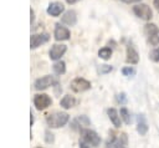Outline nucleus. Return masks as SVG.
Masks as SVG:
<instances>
[{
  "mask_svg": "<svg viewBox=\"0 0 159 148\" xmlns=\"http://www.w3.org/2000/svg\"><path fill=\"white\" fill-rule=\"evenodd\" d=\"M70 121V116L66 112H53L46 116V123L50 128H60L67 124Z\"/></svg>",
  "mask_w": 159,
  "mask_h": 148,
  "instance_id": "obj_1",
  "label": "nucleus"
},
{
  "mask_svg": "<svg viewBox=\"0 0 159 148\" xmlns=\"http://www.w3.org/2000/svg\"><path fill=\"white\" fill-rule=\"evenodd\" d=\"M81 136H82V139L83 142H86L87 144L92 146V147H98L101 144V137L98 136L97 132H94L93 129H89V128H82L81 131Z\"/></svg>",
  "mask_w": 159,
  "mask_h": 148,
  "instance_id": "obj_2",
  "label": "nucleus"
},
{
  "mask_svg": "<svg viewBox=\"0 0 159 148\" xmlns=\"http://www.w3.org/2000/svg\"><path fill=\"white\" fill-rule=\"evenodd\" d=\"M144 34L147 36L148 42L152 46H158L159 45V29L155 24H145Z\"/></svg>",
  "mask_w": 159,
  "mask_h": 148,
  "instance_id": "obj_3",
  "label": "nucleus"
},
{
  "mask_svg": "<svg viewBox=\"0 0 159 148\" xmlns=\"http://www.w3.org/2000/svg\"><path fill=\"white\" fill-rule=\"evenodd\" d=\"M52 104V99L46 93H37L34 96V106L37 111H43Z\"/></svg>",
  "mask_w": 159,
  "mask_h": 148,
  "instance_id": "obj_4",
  "label": "nucleus"
},
{
  "mask_svg": "<svg viewBox=\"0 0 159 148\" xmlns=\"http://www.w3.org/2000/svg\"><path fill=\"white\" fill-rule=\"evenodd\" d=\"M133 12L135 14L137 17H139L144 21H149L153 17L152 9L147 4H138V5L133 6Z\"/></svg>",
  "mask_w": 159,
  "mask_h": 148,
  "instance_id": "obj_5",
  "label": "nucleus"
},
{
  "mask_svg": "<svg viewBox=\"0 0 159 148\" xmlns=\"http://www.w3.org/2000/svg\"><path fill=\"white\" fill-rule=\"evenodd\" d=\"M127 142H128V139H127V134L125 133L119 134V136L112 134L109 137V139L107 141L104 148H123V146H125Z\"/></svg>",
  "mask_w": 159,
  "mask_h": 148,
  "instance_id": "obj_6",
  "label": "nucleus"
},
{
  "mask_svg": "<svg viewBox=\"0 0 159 148\" xmlns=\"http://www.w3.org/2000/svg\"><path fill=\"white\" fill-rule=\"evenodd\" d=\"M70 88L73 91V92H84V91H88L91 88V82L87 81L86 78H82V77H77L75 80H72L71 85H70Z\"/></svg>",
  "mask_w": 159,
  "mask_h": 148,
  "instance_id": "obj_7",
  "label": "nucleus"
},
{
  "mask_svg": "<svg viewBox=\"0 0 159 148\" xmlns=\"http://www.w3.org/2000/svg\"><path fill=\"white\" fill-rule=\"evenodd\" d=\"M56 80H53V77L51 75H46V76H42L40 78H37L35 82H34V88L36 91H43V90H47L50 86H53Z\"/></svg>",
  "mask_w": 159,
  "mask_h": 148,
  "instance_id": "obj_8",
  "label": "nucleus"
},
{
  "mask_svg": "<svg viewBox=\"0 0 159 148\" xmlns=\"http://www.w3.org/2000/svg\"><path fill=\"white\" fill-rule=\"evenodd\" d=\"M70 36H71V32L66 26H63L61 24H56L55 25L53 37H55L56 41H66V40L70 39Z\"/></svg>",
  "mask_w": 159,
  "mask_h": 148,
  "instance_id": "obj_9",
  "label": "nucleus"
},
{
  "mask_svg": "<svg viewBox=\"0 0 159 148\" xmlns=\"http://www.w3.org/2000/svg\"><path fill=\"white\" fill-rule=\"evenodd\" d=\"M48 40H50V35L46 34V32H43V34H34L30 37V49L35 50L39 46H41L42 44L47 42Z\"/></svg>",
  "mask_w": 159,
  "mask_h": 148,
  "instance_id": "obj_10",
  "label": "nucleus"
},
{
  "mask_svg": "<svg viewBox=\"0 0 159 148\" xmlns=\"http://www.w3.org/2000/svg\"><path fill=\"white\" fill-rule=\"evenodd\" d=\"M66 50H67L66 45H58V44L52 45V47H51V49H50V51H48L50 58H51V60H53V61H58V60L65 55Z\"/></svg>",
  "mask_w": 159,
  "mask_h": 148,
  "instance_id": "obj_11",
  "label": "nucleus"
},
{
  "mask_svg": "<svg viewBox=\"0 0 159 148\" xmlns=\"http://www.w3.org/2000/svg\"><path fill=\"white\" fill-rule=\"evenodd\" d=\"M125 61L130 65H135L139 62V53L137 51V49L134 47L133 44H128L127 45V57Z\"/></svg>",
  "mask_w": 159,
  "mask_h": 148,
  "instance_id": "obj_12",
  "label": "nucleus"
},
{
  "mask_svg": "<svg viewBox=\"0 0 159 148\" xmlns=\"http://www.w3.org/2000/svg\"><path fill=\"white\" fill-rule=\"evenodd\" d=\"M63 11H65V6H63V4L58 2V1L51 2L48 5V7H47V14L51 15V16H55V17L60 16Z\"/></svg>",
  "mask_w": 159,
  "mask_h": 148,
  "instance_id": "obj_13",
  "label": "nucleus"
},
{
  "mask_svg": "<svg viewBox=\"0 0 159 148\" xmlns=\"http://www.w3.org/2000/svg\"><path fill=\"white\" fill-rule=\"evenodd\" d=\"M107 114H108L109 121L113 123V126H114L116 128H119L120 124H122V118H120L119 112H118L116 108H108V109H107Z\"/></svg>",
  "mask_w": 159,
  "mask_h": 148,
  "instance_id": "obj_14",
  "label": "nucleus"
},
{
  "mask_svg": "<svg viewBox=\"0 0 159 148\" xmlns=\"http://www.w3.org/2000/svg\"><path fill=\"white\" fill-rule=\"evenodd\" d=\"M148 123L145 121V117L144 114H139L138 118H137V132L140 134V136H145L148 133Z\"/></svg>",
  "mask_w": 159,
  "mask_h": 148,
  "instance_id": "obj_15",
  "label": "nucleus"
},
{
  "mask_svg": "<svg viewBox=\"0 0 159 148\" xmlns=\"http://www.w3.org/2000/svg\"><path fill=\"white\" fill-rule=\"evenodd\" d=\"M61 21H62V24H66V25H68V26H73V25H76V22H77L76 12H75L73 10H68V11H66V12L62 15Z\"/></svg>",
  "mask_w": 159,
  "mask_h": 148,
  "instance_id": "obj_16",
  "label": "nucleus"
},
{
  "mask_svg": "<svg viewBox=\"0 0 159 148\" xmlns=\"http://www.w3.org/2000/svg\"><path fill=\"white\" fill-rule=\"evenodd\" d=\"M76 98L73 97V96H71V95H66V96H63V98L60 101V106L62 107V108H65V109H70V108H72V107H75L76 106Z\"/></svg>",
  "mask_w": 159,
  "mask_h": 148,
  "instance_id": "obj_17",
  "label": "nucleus"
},
{
  "mask_svg": "<svg viewBox=\"0 0 159 148\" xmlns=\"http://www.w3.org/2000/svg\"><path fill=\"white\" fill-rule=\"evenodd\" d=\"M52 68H53V72L56 73V75H58V76H61V75H63L65 72H66V63L63 62V61H56L55 63H53V66H52Z\"/></svg>",
  "mask_w": 159,
  "mask_h": 148,
  "instance_id": "obj_18",
  "label": "nucleus"
},
{
  "mask_svg": "<svg viewBox=\"0 0 159 148\" xmlns=\"http://www.w3.org/2000/svg\"><path fill=\"white\" fill-rule=\"evenodd\" d=\"M119 114H120V118H122V121H123L125 124H130V122H132V117H130V113H129V111H128L125 107L120 108V111H119Z\"/></svg>",
  "mask_w": 159,
  "mask_h": 148,
  "instance_id": "obj_19",
  "label": "nucleus"
},
{
  "mask_svg": "<svg viewBox=\"0 0 159 148\" xmlns=\"http://www.w3.org/2000/svg\"><path fill=\"white\" fill-rule=\"evenodd\" d=\"M98 56L102 60H109L112 57V49H109V47H102L98 51Z\"/></svg>",
  "mask_w": 159,
  "mask_h": 148,
  "instance_id": "obj_20",
  "label": "nucleus"
},
{
  "mask_svg": "<svg viewBox=\"0 0 159 148\" xmlns=\"http://www.w3.org/2000/svg\"><path fill=\"white\" fill-rule=\"evenodd\" d=\"M120 72H122V75H123V76H125V77H133V76L137 73L135 68H134V67H132V66H127V67H123Z\"/></svg>",
  "mask_w": 159,
  "mask_h": 148,
  "instance_id": "obj_21",
  "label": "nucleus"
},
{
  "mask_svg": "<svg viewBox=\"0 0 159 148\" xmlns=\"http://www.w3.org/2000/svg\"><path fill=\"white\" fill-rule=\"evenodd\" d=\"M149 58L153 62H159V47H155L149 52Z\"/></svg>",
  "mask_w": 159,
  "mask_h": 148,
  "instance_id": "obj_22",
  "label": "nucleus"
},
{
  "mask_svg": "<svg viewBox=\"0 0 159 148\" xmlns=\"http://www.w3.org/2000/svg\"><path fill=\"white\" fill-rule=\"evenodd\" d=\"M116 101H117V103H119V104H125V103H127V101H128L127 95H125L124 92L117 93V95H116Z\"/></svg>",
  "mask_w": 159,
  "mask_h": 148,
  "instance_id": "obj_23",
  "label": "nucleus"
},
{
  "mask_svg": "<svg viewBox=\"0 0 159 148\" xmlns=\"http://www.w3.org/2000/svg\"><path fill=\"white\" fill-rule=\"evenodd\" d=\"M112 70H113V67L111 65H101V67L98 68V72L101 75H106V73H109Z\"/></svg>",
  "mask_w": 159,
  "mask_h": 148,
  "instance_id": "obj_24",
  "label": "nucleus"
},
{
  "mask_svg": "<svg viewBox=\"0 0 159 148\" xmlns=\"http://www.w3.org/2000/svg\"><path fill=\"white\" fill-rule=\"evenodd\" d=\"M45 142H46L47 144H51V143L55 142V136H53L52 132H50V131H45Z\"/></svg>",
  "mask_w": 159,
  "mask_h": 148,
  "instance_id": "obj_25",
  "label": "nucleus"
},
{
  "mask_svg": "<svg viewBox=\"0 0 159 148\" xmlns=\"http://www.w3.org/2000/svg\"><path fill=\"white\" fill-rule=\"evenodd\" d=\"M34 122H35V116H34L32 111L30 109V126H31V127L34 126Z\"/></svg>",
  "mask_w": 159,
  "mask_h": 148,
  "instance_id": "obj_26",
  "label": "nucleus"
},
{
  "mask_svg": "<svg viewBox=\"0 0 159 148\" xmlns=\"http://www.w3.org/2000/svg\"><path fill=\"white\" fill-rule=\"evenodd\" d=\"M80 148H91V147H89L86 142H83V141H82V142H80Z\"/></svg>",
  "mask_w": 159,
  "mask_h": 148,
  "instance_id": "obj_27",
  "label": "nucleus"
},
{
  "mask_svg": "<svg viewBox=\"0 0 159 148\" xmlns=\"http://www.w3.org/2000/svg\"><path fill=\"white\" fill-rule=\"evenodd\" d=\"M30 15H31L30 21H31V24H34V20H35V12H34V10H32V9L30 10Z\"/></svg>",
  "mask_w": 159,
  "mask_h": 148,
  "instance_id": "obj_28",
  "label": "nucleus"
},
{
  "mask_svg": "<svg viewBox=\"0 0 159 148\" xmlns=\"http://www.w3.org/2000/svg\"><path fill=\"white\" fill-rule=\"evenodd\" d=\"M122 1L125 2V4H133V2H139L142 0H122Z\"/></svg>",
  "mask_w": 159,
  "mask_h": 148,
  "instance_id": "obj_29",
  "label": "nucleus"
},
{
  "mask_svg": "<svg viewBox=\"0 0 159 148\" xmlns=\"http://www.w3.org/2000/svg\"><path fill=\"white\" fill-rule=\"evenodd\" d=\"M153 4H154L155 9H157V10H158V12H159V0H154V1H153Z\"/></svg>",
  "mask_w": 159,
  "mask_h": 148,
  "instance_id": "obj_30",
  "label": "nucleus"
},
{
  "mask_svg": "<svg viewBox=\"0 0 159 148\" xmlns=\"http://www.w3.org/2000/svg\"><path fill=\"white\" fill-rule=\"evenodd\" d=\"M78 0H66V2L67 4H75V2H77Z\"/></svg>",
  "mask_w": 159,
  "mask_h": 148,
  "instance_id": "obj_31",
  "label": "nucleus"
},
{
  "mask_svg": "<svg viewBox=\"0 0 159 148\" xmlns=\"http://www.w3.org/2000/svg\"><path fill=\"white\" fill-rule=\"evenodd\" d=\"M36 148H41V147H36Z\"/></svg>",
  "mask_w": 159,
  "mask_h": 148,
  "instance_id": "obj_32",
  "label": "nucleus"
}]
</instances>
